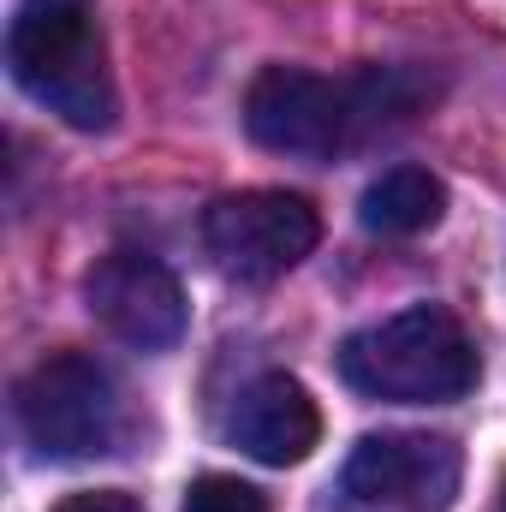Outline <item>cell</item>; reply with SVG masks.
Returning <instances> with one entry per match:
<instances>
[{
	"label": "cell",
	"mask_w": 506,
	"mask_h": 512,
	"mask_svg": "<svg viewBox=\"0 0 506 512\" xmlns=\"http://www.w3.org/2000/svg\"><path fill=\"white\" fill-rule=\"evenodd\" d=\"M501 512H506V489H501Z\"/></svg>",
	"instance_id": "cell-12"
},
{
	"label": "cell",
	"mask_w": 506,
	"mask_h": 512,
	"mask_svg": "<svg viewBox=\"0 0 506 512\" xmlns=\"http://www.w3.org/2000/svg\"><path fill=\"white\" fill-rule=\"evenodd\" d=\"M185 512H268V495L256 483H245V477L209 471V477H197L185 489Z\"/></svg>",
	"instance_id": "cell-10"
},
{
	"label": "cell",
	"mask_w": 506,
	"mask_h": 512,
	"mask_svg": "<svg viewBox=\"0 0 506 512\" xmlns=\"http://www.w3.org/2000/svg\"><path fill=\"white\" fill-rule=\"evenodd\" d=\"M6 66L30 102L72 131H108L120 114L96 0H18L6 24Z\"/></svg>",
	"instance_id": "cell-1"
},
{
	"label": "cell",
	"mask_w": 506,
	"mask_h": 512,
	"mask_svg": "<svg viewBox=\"0 0 506 512\" xmlns=\"http://www.w3.org/2000/svg\"><path fill=\"white\" fill-rule=\"evenodd\" d=\"M227 435H233V447L256 459V465H274V471H286V465H304L310 453H316V441H322V411H316V399H310V387L292 382V376H262L239 393V405H233V417H227Z\"/></svg>",
	"instance_id": "cell-8"
},
{
	"label": "cell",
	"mask_w": 506,
	"mask_h": 512,
	"mask_svg": "<svg viewBox=\"0 0 506 512\" xmlns=\"http://www.w3.org/2000/svg\"><path fill=\"white\" fill-rule=\"evenodd\" d=\"M441 215H447V185L429 167H387L381 179H370V191L358 203V221L381 239L429 233Z\"/></svg>",
	"instance_id": "cell-9"
},
{
	"label": "cell",
	"mask_w": 506,
	"mask_h": 512,
	"mask_svg": "<svg viewBox=\"0 0 506 512\" xmlns=\"http://www.w3.org/2000/svg\"><path fill=\"white\" fill-rule=\"evenodd\" d=\"M316 239H322L316 203L298 191H233V197H215L203 215V251L215 256L227 280H245V286H268L292 274L316 251Z\"/></svg>",
	"instance_id": "cell-4"
},
{
	"label": "cell",
	"mask_w": 506,
	"mask_h": 512,
	"mask_svg": "<svg viewBox=\"0 0 506 512\" xmlns=\"http://www.w3.org/2000/svg\"><path fill=\"white\" fill-rule=\"evenodd\" d=\"M18 429L42 459H96L120 441L114 376L84 352H54L18 382Z\"/></svg>",
	"instance_id": "cell-3"
},
{
	"label": "cell",
	"mask_w": 506,
	"mask_h": 512,
	"mask_svg": "<svg viewBox=\"0 0 506 512\" xmlns=\"http://www.w3.org/2000/svg\"><path fill=\"white\" fill-rule=\"evenodd\" d=\"M459 447L447 435H364L346 459V489L370 507L447 512L459 495Z\"/></svg>",
	"instance_id": "cell-7"
},
{
	"label": "cell",
	"mask_w": 506,
	"mask_h": 512,
	"mask_svg": "<svg viewBox=\"0 0 506 512\" xmlns=\"http://www.w3.org/2000/svg\"><path fill=\"white\" fill-rule=\"evenodd\" d=\"M84 298H90V316H96L114 340L137 346V352H167V346H179L185 316H191V310H185V286L173 280V268L155 262V256H143V251L102 256V262L90 268Z\"/></svg>",
	"instance_id": "cell-6"
},
{
	"label": "cell",
	"mask_w": 506,
	"mask_h": 512,
	"mask_svg": "<svg viewBox=\"0 0 506 512\" xmlns=\"http://www.w3.org/2000/svg\"><path fill=\"white\" fill-rule=\"evenodd\" d=\"M54 512H143V507L126 489H84V495H66Z\"/></svg>",
	"instance_id": "cell-11"
},
{
	"label": "cell",
	"mask_w": 506,
	"mask_h": 512,
	"mask_svg": "<svg viewBox=\"0 0 506 512\" xmlns=\"http://www.w3.org/2000/svg\"><path fill=\"white\" fill-rule=\"evenodd\" d=\"M245 131L274 155H334L358 143L352 84L316 78L304 66H262L245 90Z\"/></svg>",
	"instance_id": "cell-5"
},
{
	"label": "cell",
	"mask_w": 506,
	"mask_h": 512,
	"mask_svg": "<svg viewBox=\"0 0 506 512\" xmlns=\"http://www.w3.org/2000/svg\"><path fill=\"white\" fill-rule=\"evenodd\" d=\"M477 346L465 322L441 304H411L340 346V376L381 405H447L477 387Z\"/></svg>",
	"instance_id": "cell-2"
}]
</instances>
